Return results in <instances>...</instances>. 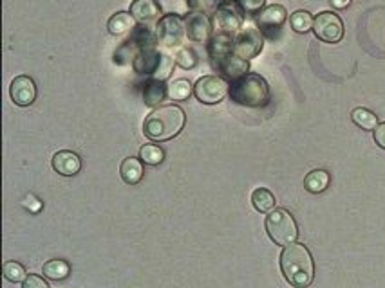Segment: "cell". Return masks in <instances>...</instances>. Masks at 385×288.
Here are the masks:
<instances>
[{
    "mask_svg": "<svg viewBox=\"0 0 385 288\" xmlns=\"http://www.w3.org/2000/svg\"><path fill=\"white\" fill-rule=\"evenodd\" d=\"M186 115L177 105H161L146 115L143 123V134L154 143H166L183 132Z\"/></svg>",
    "mask_w": 385,
    "mask_h": 288,
    "instance_id": "cell-1",
    "label": "cell"
},
{
    "mask_svg": "<svg viewBox=\"0 0 385 288\" xmlns=\"http://www.w3.org/2000/svg\"><path fill=\"white\" fill-rule=\"evenodd\" d=\"M280 272L293 288H307L315 279V261L306 245L292 243L280 254Z\"/></svg>",
    "mask_w": 385,
    "mask_h": 288,
    "instance_id": "cell-2",
    "label": "cell"
},
{
    "mask_svg": "<svg viewBox=\"0 0 385 288\" xmlns=\"http://www.w3.org/2000/svg\"><path fill=\"white\" fill-rule=\"evenodd\" d=\"M232 42L234 36H226V34H214L208 42V58L212 67L230 83L250 72V62L234 54Z\"/></svg>",
    "mask_w": 385,
    "mask_h": 288,
    "instance_id": "cell-3",
    "label": "cell"
},
{
    "mask_svg": "<svg viewBox=\"0 0 385 288\" xmlns=\"http://www.w3.org/2000/svg\"><path fill=\"white\" fill-rule=\"evenodd\" d=\"M230 97L235 105L248 106V108H263L272 99L268 82L261 74L248 72L246 76L230 83Z\"/></svg>",
    "mask_w": 385,
    "mask_h": 288,
    "instance_id": "cell-4",
    "label": "cell"
},
{
    "mask_svg": "<svg viewBox=\"0 0 385 288\" xmlns=\"http://www.w3.org/2000/svg\"><path fill=\"white\" fill-rule=\"evenodd\" d=\"M176 67L174 56L156 47L143 49L132 58V69L140 76H146L148 80H157L165 83L172 76Z\"/></svg>",
    "mask_w": 385,
    "mask_h": 288,
    "instance_id": "cell-5",
    "label": "cell"
},
{
    "mask_svg": "<svg viewBox=\"0 0 385 288\" xmlns=\"http://www.w3.org/2000/svg\"><path fill=\"white\" fill-rule=\"evenodd\" d=\"M264 227H266L270 240L275 245H280V247H288V245L295 243L298 238L297 220L284 207H277L272 213H268Z\"/></svg>",
    "mask_w": 385,
    "mask_h": 288,
    "instance_id": "cell-6",
    "label": "cell"
},
{
    "mask_svg": "<svg viewBox=\"0 0 385 288\" xmlns=\"http://www.w3.org/2000/svg\"><path fill=\"white\" fill-rule=\"evenodd\" d=\"M244 13L241 11L239 4L234 0L221 2L215 8L212 14V25H214V34H226V36H235L243 29Z\"/></svg>",
    "mask_w": 385,
    "mask_h": 288,
    "instance_id": "cell-7",
    "label": "cell"
},
{
    "mask_svg": "<svg viewBox=\"0 0 385 288\" xmlns=\"http://www.w3.org/2000/svg\"><path fill=\"white\" fill-rule=\"evenodd\" d=\"M230 94V83L221 76H203L194 85L195 99L203 105H219Z\"/></svg>",
    "mask_w": 385,
    "mask_h": 288,
    "instance_id": "cell-8",
    "label": "cell"
},
{
    "mask_svg": "<svg viewBox=\"0 0 385 288\" xmlns=\"http://www.w3.org/2000/svg\"><path fill=\"white\" fill-rule=\"evenodd\" d=\"M264 47V34L261 33V29L255 25H246L234 36L232 42V51L243 60H252V58L258 56Z\"/></svg>",
    "mask_w": 385,
    "mask_h": 288,
    "instance_id": "cell-9",
    "label": "cell"
},
{
    "mask_svg": "<svg viewBox=\"0 0 385 288\" xmlns=\"http://www.w3.org/2000/svg\"><path fill=\"white\" fill-rule=\"evenodd\" d=\"M156 42L157 45L165 49H177L183 45V40L186 36L185 24L179 16L165 14L156 25Z\"/></svg>",
    "mask_w": 385,
    "mask_h": 288,
    "instance_id": "cell-10",
    "label": "cell"
},
{
    "mask_svg": "<svg viewBox=\"0 0 385 288\" xmlns=\"http://www.w3.org/2000/svg\"><path fill=\"white\" fill-rule=\"evenodd\" d=\"M313 33L318 40L326 43H338L344 38V22L337 13L333 11H322L315 16L313 22Z\"/></svg>",
    "mask_w": 385,
    "mask_h": 288,
    "instance_id": "cell-11",
    "label": "cell"
},
{
    "mask_svg": "<svg viewBox=\"0 0 385 288\" xmlns=\"http://www.w3.org/2000/svg\"><path fill=\"white\" fill-rule=\"evenodd\" d=\"M286 20H288V11L286 8L280 4H272V5H266L261 13L257 14V27L261 29V33L264 36H268V38H275L277 33L283 29V25L286 24Z\"/></svg>",
    "mask_w": 385,
    "mask_h": 288,
    "instance_id": "cell-12",
    "label": "cell"
},
{
    "mask_svg": "<svg viewBox=\"0 0 385 288\" xmlns=\"http://www.w3.org/2000/svg\"><path fill=\"white\" fill-rule=\"evenodd\" d=\"M186 38L195 43H208L214 36V25H212V16L205 11H194L188 14L185 20Z\"/></svg>",
    "mask_w": 385,
    "mask_h": 288,
    "instance_id": "cell-13",
    "label": "cell"
},
{
    "mask_svg": "<svg viewBox=\"0 0 385 288\" xmlns=\"http://www.w3.org/2000/svg\"><path fill=\"white\" fill-rule=\"evenodd\" d=\"M36 83L31 76H16L10 85V96L16 106H31L36 101Z\"/></svg>",
    "mask_w": 385,
    "mask_h": 288,
    "instance_id": "cell-14",
    "label": "cell"
},
{
    "mask_svg": "<svg viewBox=\"0 0 385 288\" xmlns=\"http://www.w3.org/2000/svg\"><path fill=\"white\" fill-rule=\"evenodd\" d=\"M51 164H53L54 171L62 177H74L82 169V158L76 152H71V149L56 152L51 158Z\"/></svg>",
    "mask_w": 385,
    "mask_h": 288,
    "instance_id": "cell-15",
    "label": "cell"
},
{
    "mask_svg": "<svg viewBox=\"0 0 385 288\" xmlns=\"http://www.w3.org/2000/svg\"><path fill=\"white\" fill-rule=\"evenodd\" d=\"M129 13L134 16L140 25H148L152 22H160L161 10L156 0H132Z\"/></svg>",
    "mask_w": 385,
    "mask_h": 288,
    "instance_id": "cell-16",
    "label": "cell"
},
{
    "mask_svg": "<svg viewBox=\"0 0 385 288\" xmlns=\"http://www.w3.org/2000/svg\"><path fill=\"white\" fill-rule=\"evenodd\" d=\"M163 14L186 19L194 11H201V0H156Z\"/></svg>",
    "mask_w": 385,
    "mask_h": 288,
    "instance_id": "cell-17",
    "label": "cell"
},
{
    "mask_svg": "<svg viewBox=\"0 0 385 288\" xmlns=\"http://www.w3.org/2000/svg\"><path fill=\"white\" fill-rule=\"evenodd\" d=\"M142 96L143 103L151 108H157L161 106V103L165 101L166 96V85L163 82H157V80H148V82L143 83L142 88Z\"/></svg>",
    "mask_w": 385,
    "mask_h": 288,
    "instance_id": "cell-18",
    "label": "cell"
},
{
    "mask_svg": "<svg viewBox=\"0 0 385 288\" xmlns=\"http://www.w3.org/2000/svg\"><path fill=\"white\" fill-rule=\"evenodd\" d=\"M143 160L140 157H127L123 158L122 166H120V175H122V180L129 186H136V184L142 182L143 178Z\"/></svg>",
    "mask_w": 385,
    "mask_h": 288,
    "instance_id": "cell-19",
    "label": "cell"
},
{
    "mask_svg": "<svg viewBox=\"0 0 385 288\" xmlns=\"http://www.w3.org/2000/svg\"><path fill=\"white\" fill-rule=\"evenodd\" d=\"M138 27V22L134 20L131 13L127 11H118L116 14H113L107 22L109 33L113 36H123V34L132 33Z\"/></svg>",
    "mask_w": 385,
    "mask_h": 288,
    "instance_id": "cell-20",
    "label": "cell"
},
{
    "mask_svg": "<svg viewBox=\"0 0 385 288\" xmlns=\"http://www.w3.org/2000/svg\"><path fill=\"white\" fill-rule=\"evenodd\" d=\"M329 182H331V177L326 169H313L304 178V187L313 195H320L329 187Z\"/></svg>",
    "mask_w": 385,
    "mask_h": 288,
    "instance_id": "cell-21",
    "label": "cell"
},
{
    "mask_svg": "<svg viewBox=\"0 0 385 288\" xmlns=\"http://www.w3.org/2000/svg\"><path fill=\"white\" fill-rule=\"evenodd\" d=\"M42 274L45 279H51V281H64L71 274V265L65 259H49L42 267Z\"/></svg>",
    "mask_w": 385,
    "mask_h": 288,
    "instance_id": "cell-22",
    "label": "cell"
},
{
    "mask_svg": "<svg viewBox=\"0 0 385 288\" xmlns=\"http://www.w3.org/2000/svg\"><path fill=\"white\" fill-rule=\"evenodd\" d=\"M194 94V86L185 77H179V80H174L166 85V96L170 101H185Z\"/></svg>",
    "mask_w": 385,
    "mask_h": 288,
    "instance_id": "cell-23",
    "label": "cell"
},
{
    "mask_svg": "<svg viewBox=\"0 0 385 288\" xmlns=\"http://www.w3.org/2000/svg\"><path fill=\"white\" fill-rule=\"evenodd\" d=\"M252 204H254V207L258 213L268 215V213H272L273 209H275L277 200H275V197H273V193L270 191V189H266V187H257V189L252 193Z\"/></svg>",
    "mask_w": 385,
    "mask_h": 288,
    "instance_id": "cell-24",
    "label": "cell"
},
{
    "mask_svg": "<svg viewBox=\"0 0 385 288\" xmlns=\"http://www.w3.org/2000/svg\"><path fill=\"white\" fill-rule=\"evenodd\" d=\"M351 119L362 130H375L376 126L380 125L378 123V115L375 112H371L369 108H364V106H358V108H355L351 112Z\"/></svg>",
    "mask_w": 385,
    "mask_h": 288,
    "instance_id": "cell-25",
    "label": "cell"
},
{
    "mask_svg": "<svg viewBox=\"0 0 385 288\" xmlns=\"http://www.w3.org/2000/svg\"><path fill=\"white\" fill-rule=\"evenodd\" d=\"M140 158L146 166H160L165 160V149L157 144H143L140 148Z\"/></svg>",
    "mask_w": 385,
    "mask_h": 288,
    "instance_id": "cell-26",
    "label": "cell"
},
{
    "mask_svg": "<svg viewBox=\"0 0 385 288\" xmlns=\"http://www.w3.org/2000/svg\"><path fill=\"white\" fill-rule=\"evenodd\" d=\"M313 22H315V19L311 16V13H309V11H304V10H297L295 13L292 14V16H289V24H292V29L298 34H306L307 31H311Z\"/></svg>",
    "mask_w": 385,
    "mask_h": 288,
    "instance_id": "cell-27",
    "label": "cell"
},
{
    "mask_svg": "<svg viewBox=\"0 0 385 288\" xmlns=\"http://www.w3.org/2000/svg\"><path fill=\"white\" fill-rule=\"evenodd\" d=\"M2 274H4V278L8 281H11V283H24V279L28 278L24 265L16 263V261H6L2 265Z\"/></svg>",
    "mask_w": 385,
    "mask_h": 288,
    "instance_id": "cell-28",
    "label": "cell"
},
{
    "mask_svg": "<svg viewBox=\"0 0 385 288\" xmlns=\"http://www.w3.org/2000/svg\"><path fill=\"white\" fill-rule=\"evenodd\" d=\"M174 60H176V63L179 65L181 69H194L195 65H197V54L192 51L190 47H186V45H181V47L176 49V53H174Z\"/></svg>",
    "mask_w": 385,
    "mask_h": 288,
    "instance_id": "cell-29",
    "label": "cell"
},
{
    "mask_svg": "<svg viewBox=\"0 0 385 288\" xmlns=\"http://www.w3.org/2000/svg\"><path fill=\"white\" fill-rule=\"evenodd\" d=\"M237 4L246 16H254L266 8V0H237Z\"/></svg>",
    "mask_w": 385,
    "mask_h": 288,
    "instance_id": "cell-30",
    "label": "cell"
},
{
    "mask_svg": "<svg viewBox=\"0 0 385 288\" xmlns=\"http://www.w3.org/2000/svg\"><path fill=\"white\" fill-rule=\"evenodd\" d=\"M22 207L24 209H28L30 213H33V215H36V213L42 211V207H44V202L40 200L34 193H28L24 198H22Z\"/></svg>",
    "mask_w": 385,
    "mask_h": 288,
    "instance_id": "cell-31",
    "label": "cell"
},
{
    "mask_svg": "<svg viewBox=\"0 0 385 288\" xmlns=\"http://www.w3.org/2000/svg\"><path fill=\"white\" fill-rule=\"evenodd\" d=\"M22 288H51V287H49V283L42 278V276H38V274H30V276L24 279Z\"/></svg>",
    "mask_w": 385,
    "mask_h": 288,
    "instance_id": "cell-32",
    "label": "cell"
},
{
    "mask_svg": "<svg viewBox=\"0 0 385 288\" xmlns=\"http://www.w3.org/2000/svg\"><path fill=\"white\" fill-rule=\"evenodd\" d=\"M373 137H375V143L380 146L382 149H385V123H380L373 130Z\"/></svg>",
    "mask_w": 385,
    "mask_h": 288,
    "instance_id": "cell-33",
    "label": "cell"
},
{
    "mask_svg": "<svg viewBox=\"0 0 385 288\" xmlns=\"http://www.w3.org/2000/svg\"><path fill=\"white\" fill-rule=\"evenodd\" d=\"M335 10H346L351 4V0H329Z\"/></svg>",
    "mask_w": 385,
    "mask_h": 288,
    "instance_id": "cell-34",
    "label": "cell"
},
{
    "mask_svg": "<svg viewBox=\"0 0 385 288\" xmlns=\"http://www.w3.org/2000/svg\"><path fill=\"white\" fill-rule=\"evenodd\" d=\"M215 2H217V4H221V2H228V0H215Z\"/></svg>",
    "mask_w": 385,
    "mask_h": 288,
    "instance_id": "cell-35",
    "label": "cell"
}]
</instances>
